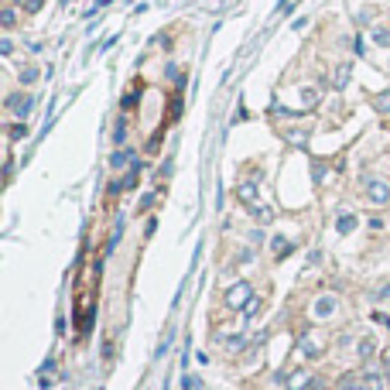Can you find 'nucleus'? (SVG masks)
Instances as JSON below:
<instances>
[{
  "mask_svg": "<svg viewBox=\"0 0 390 390\" xmlns=\"http://www.w3.org/2000/svg\"><path fill=\"white\" fill-rule=\"evenodd\" d=\"M250 301H254V291H250V284H243V281L226 291V305H230V308H247Z\"/></svg>",
  "mask_w": 390,
  "mask_h": 390,
  "instance_id": "f257e3e1",
  "label": "nucleus"
},
{
  "mask_svg": "<svg viewBox=\"0 0 390 390\" xmlns=\"http://www.w3.org/2000/svg\"><path fill=\"white\" fill-rule=\"evenodd\" d=\"M7 103H11V113H14L18 120H28L31 117V110H35V99L31 96H11Z\"/></svg>",
  "mask_w": 390,
  "mask_h": 390,
  "instance_id": "f03ea898",
  "label": "nucleus"
},
{
  "mask_svg": "<svg viewBox=\"0 0 390 390\" xmlns=\"http://www.w3.org/2000/svg\"><path fill=\"white\" fill-rule=\"evenodd\" d=\"M370 199H373V202H387V199H390L387 181H370Z\"/></svg>",
  "mask_w": 390,
  "mask_h": 390,
  "instance_id": "7ed1b4c3",
  "label": "nucleus"
},
{
  "mask_svg": "<svg viewBox=\"0 0 390 390\" xmlns=\"http://www.w3.org/2000/svg\"><path fill=\"white\" fill-rule=\"evenodd\" d=\"M301 387H315L312 376H308V373H291V376H288V390H301Z\"/></svg>",
  "mask_w": 390,
  "mask_h": 390,
  "instance_id": "20e7f679",
  "label": "nucleus"
},
{
  "mask_svg": "<svg viewBox=\"0 0 390 390\" xmlns=\"http://www.w3.org/2000/svg\"><path fill=\"white\" fill-rule=\"evenodd\" d=\"M335 312V298H318V305H315V315L318 318H325V315Z\"/></svg>",
  "mask_w": 390,
  "mask_h": 390,
  "instance_id": "39448f33",
  "label": "nucleus"
},
{
  "mask_svg": "<svg viewBox=\"0 0 390 390\" xmlns=\"http://www.w3.org/2000/svg\"><path fill=\"white\" fill-rule=\"evenodd\" d=\"M352 226H356V216H349V213H342L339 216V223H335L339 233H352Z\"/></svg>",
  "mask_w": 390,
  "mask_h": 390,
  "instance_id": "423d86ee",
  "label": "nucleus"
},
{
  "mask_svg": "<svg viewBox=\"0 0 390 390\" xmlns=\"http://www.w3.org/2000/svg\"><path fill=\"white\" fill-rule=\"evenodd\" d=\"M363 383H366V390H383V373H366Z\"/></svg>",
  "mask_w": 390,
  "mask_h": 390,
  "instance_id": "0eeeda50",
  "label": "nucleus"
},
{
  "mask_svg": "<svg viewBox=\"0 0 390 390\" xmlns=\"http://www.w3.org/2000/svg\"><path fill=\"white\" fill-rule=\"evenodd\" d=\"M339 390H366V383H359V380H356V376H342V383H339Z\"/></svg>",
  "mask_w": 390,
  "mask_h": 390,
  "instance_id": "6e6552de",
  "label": "nucleus"
},
{
  "mask_svg": "<svg viewBox=\"0 0 390 390\" xmlns=\"http://www.w3.org/2000/svg\"><path fill=\"white\" fill-rule=\"evenodd\" d=\"M240 199H243V202H257V188L250 185V181H243V185H240Z\"/></svg>",
  "mask_w": 390,
  "mask_h": 390,
  "instance_id": "1a4fd4ad",
  "label": "nucleus"
},
{
  "mask_svg": "<svg viewBox=\"0 0 390 390\" xmlns=\"http://www.w3.org/2000/svg\"><path fill=\"white\" fill-rule=\"evenodd\" d=\"M130 161V151H117V154H110V168H123Z\"/></svg>",
  "mask_w": 390,
  "mask_h": 390,
  "instance_id": "9d476101",
  "label": "nucleus"
},
{
  "mask_svg": "<svg viewBox=\"0 0 390 390\" xmlns=\"http://www.w3.org/2000/svg\"><path fill=\"white\" fill-rule=\"evenodd\" d=\"M271 250H274L277 257H284L288 250H291V243H288V240H274V243H271Z\"/></svg>",
  "mask_w": 390,
  "mask_h": 390,
  "instance_id": "9b49d317",
  "label": "nucleus"
},
{
  "mask_svg": "<svg viewBox=\"0 0 390 390\" xmlns=\"http://www.w3.org/2000/svg\"><path fill=\"white\" fill-rule=\"evenodd\" d=\"M301 349H305V356H318V346H315V339H301Z\"/></svg>",
  "mask_w": 390,
  "mask_h": 390,
  "instance_id": "f8f14e48",
  "label": "nucleus"
},
{
  "mask_svg": "<svg viewBox=\"0 0 390 390\" xmlns=\"http://www.w3.org/2000/svg\"><path fill=\"white\" fill-rule=\"evenodd\" d=\"M376 110H380V113H390V93H380V96H376Z\"/></svg>",
  "mask_w": 390,
  "mask_h": 390,
  "instance_id": "ddd939ff",
  "label": "nucleus"
},
{
  "mask_svg": "<svg viewBox=\"0 0 390 390\" xmlns=\"http://www.w3.org/2000/svg\"><path fill=\"white\" fill-rule=\"evenodd\" d=\"M35 79H38V69H24V72H21V82H24V86H31Z\"/></svg>",
  "mask_w": 390,
  "mask_h": 390,
  "instance_id": "4468645a",
  "label": "nucleus"
},
{
  "mask_svg": "<svg viewBox=\"0 0 390 390\" xmlns=\"http://www.w3.org/2000/svg\"><path fill=\"white\" fill-rule=\"evenodd\" d=\"M257 219H260V223H271V219H274V213L267 209V206H257Z\"/></svg>",
  "mask_w": 390,
  "mask_h": 390,
  "instance_id": "2eb2a0df",
  "label": "nucleus"
},
{
  "mask_svg": "<svg viewBox=\"0 0 390 390\" xmlns=\"http://www.w3.org/2000/svg\"><path fill=\"white\" fill-rule=\"evenodd\" d=\"M288 140H291V144H305V140H308V130H291Z\"/></svg>",
  "mask_w": 390,
  "mask_h": 390,
  "instance_id": "dca6fc26",
  "label": "nucleus"
},
{
  "mask_svg": "<svg viewBox=\"0 0 390 390\" xmlns=\"http://www.w3.org/2000/svg\"><path fill=\"white\" fill-rule=\"evenodd\" d=\"M113 140H117V144H123V140H127V123H123V120L117 123V134H113Z\"/></svg>",
  "mask_w": 390,
  "mask_h": 390,
  "instance_id": "f3484780",
  "label": "nucleus"
},
{
  "mask_svg": "<svg viewBox=\"0 0 390 390\" xmlns=\"http://www.w3.org/2000/svg\"><path fill=\"white\" fill-rule=\"evenodd\" d=\"M185 390H202V380L199 376H185Z\"/></svg>",
  "mask_w": 390,
  "mask_h": 390,
  "instance_id": "a211bd4d",
  "label": "nucleus"
},
{
  "mask_svg": "<svg viewBox=\"0 0 390 390\" xmlns=\"http://www.w3.org/2000/svg\"><path fill=\"white\" fill-rule=\"evenodd\" d=\"M370 352H373V342L370 339H363V342H359V356H370Z\"/></svg>",
  "mask_w": 390,
  "mask_h": 390,
  "instance_id": "6ab92c4d",
  "label": "nucleus"
},
{
  "mask_svg": "<svg viewBox=\"0 0 390 390\" xmlns=\"http://www.w3.org/2000/svg\"><path fill=\"white\" fill-rule=\"evenodd\" d=\"M301 99H305V103H315L318 93H315V89H301Z\"/></svg>",
  "mask_w": 390,
  "mask_h": 390,
  "instance_id": "aec40b11",
  "label": "nucleus"
},
{
  "mask_svg": "<svg viewBox=\"0 0 390 390\" xmlns=\"http://www.w3.org/2000/svg\"><path fill=\"white\" fill-rule=\"evenodd\" d=\"M346 79H349V65H342V69H339V79H335V82H339V86H346Z\"/></svg>",
  "mask_w": 390,
  "mask_h": 390,
  "instance_id": "412c9836",
  "label": "nucleus"
},
{
  "mask_svg": "<svg viewBox=\"0 0 390 390\" xmlns=\"http://www.w3.org/2000/svg\"><path fill=\"white\" fill-rule=\"evenodd\" d=\"M11 137H14V140H21V137H24V127H21V123H14V130H11Z\"/></svg>",
  "mask_w": 390,
  "mask_h": 390,
  "instance_id": "4be33fe9",
  "label": "nucleus"
},
{
  "mask_svg": "<svg viewBox=\"0 0 390 390\" xmlns=\"http://www.w3.org/2000/svg\"><path fill=\"white\" fill-rule=\"evenodd\" d=\"M380 298H387V301H390V284H383V288H380Z\"/></svg>",
  "mask_w": 390,
  "mask_h": 390,
  "instance_id": "5701e85b",
  "label": "nucleus"
},
{
  "mask_svg": "<svg viewBox=\"0 0 390 390\" xmlns=\"http://www.w3.org/2000/svg\"><path fill=\"white\" fill-rule=\"evenodd\" d=\"M383 366H387V373H390V349L383 352Z\"/></svg>",
  "mask_w": 390,
  "mask_h": 390,
  "instance_id": "b1692460",
  "label": "nucleus"
}]
</instances>
